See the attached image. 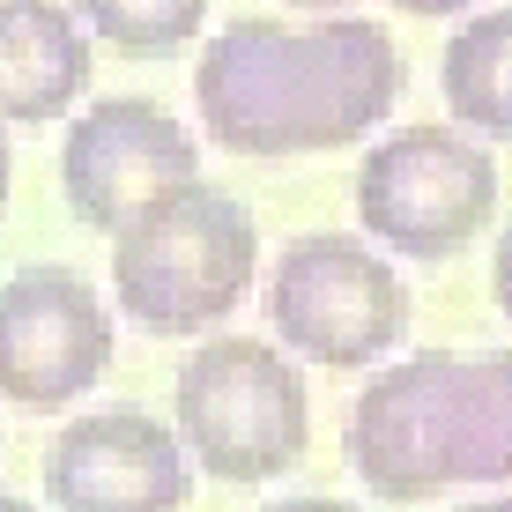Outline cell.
Masks as SVG:
<instances>
[{"instance_id": "cell-1", "label": "cell", "mask_w": 512, "mask_h": 512, "mask_svg": "<svg viewBox=\"0 0 512 512\" xmlns=\"http://www.w3.org/2000/svg\"><path fill=\"white\" fill-rule=\"evenodd\" d=\"M394 97L401 52L364 15H334L312 30L245 15L193 67L208 141L245 164H297V156L349 149L394 112Z\"/></svg>"}, {"instance_id": "cell-2", "label": "cell", "mask_w": 512, "mask_h": 512, "mask_svg": "<svg viewBox=\"0 0 512 512\" xmlns=\"http://www.w3.org/2000/svg\"><path fill=\"white\" fill-rule=\"evenodd\" d=\"M342 446L386 505H431L453 483H512V349H416L386 364L357 394Z\"/></svg>"}, {"instance_id": "cell-3", "label": "cell", "mask_w": 512, "mask_h": 512, "mask_svg": "<svg viewBox=\"0 0 512 512\" xmlns=\"http://www.w3.org/2000/svg\"><path fill=\"white\" fill-rule=\"evenodd\" d=\"M260 275V231L238 193L208 186L201 171L134 208L112 231V297L141 334L193 342L216 334L245 305Z\"/></svg>"}, {"instance_id": "cell-4", "label": "cell", "mask_w": 512, "mask_h": 512, "mask_svg": "<svg viewBox=\"0 0 512 512\" xmlns=\"http://www.w3.org/2000/svg\"><path fill=\"white\" fill-rule=\"evenodd\" d=\"M171 409L186 461H201L216 483H275L312 446V401L282 342H245V334L201 342L179 364Z\"/></svg>"}, {"instance_id": "cell-5", "label": "cell", "mask_w": 512, "mask_h": 512, "mask_svg": "<svg viewBox=\"0 0 512 512\" xmlns=\"http://www.w3.org/2000/svg\"><path fill=\"white\" fill-rule=\"evenodd\" d=\"M268 327L297 357L327 364V372H357L409 334V282L364 238H290L268 275Z\"/></svg>"}, {"instance_id": "cell-6", "label": "cell", "mask_w": 512, "mask_h": 512, "mask_svg": "<svg viewBox=\"0 0 512 512\" xmlns=\"http://www.w3.org/2000/svg\"><path fill=\"white\" fill-rule=\"evenodd\" d=\"M498 216V164L453 127H401L357 164V223L401 260H453Z\"/></svg>"}, {"instance_id": "cell-7", "label": "cell", "mask_w": 512, "mask_h": 512, "mask_svg": "<svg viewBox=\"0 0 512 512\" xmlns=\"http://www.w3.org/2000/svg\"><path fill=\"white\" fill-rule=\"evenodd\" d=\"M112 372V312L75 268H15L0 282V401L52 416Z\"/></svg>"}, {"instance_id": "cell-8", "label": "cell", "mask_w": 512, "mask_h": 512, "mask_svg": "<svg viewBox=\"0 0 512 512\" xmlns=\"http://www.w3.org/2000/svg\"><path fill=\"white\" fill-rule=\"evenodd\" d=\"M201 171V149L171 112H156L149 97H97L90 112L67 127L60 149V186L90 231L112 238L149 193L179 186Z\"/></svg>"}, {"instance_id": "cell-9", "label": "cell", "mask_w": 512, "mask_h": 512, "mask_svg": "<svg viewBox=\"0 0 512 512\" xmlns=\"http://www.w3.org/2000/svg\"><path fill=\"white\" fill-rule=\"evenodd\" d=\"M52 512H186L193 468L171 423L141 409L75 416L45 453Z\"/></svg>"}, {"instance_id": "cell-10", "label": "cell", "mask_w": 512, "mask_h": 512, "mask_svg": "<svg viewBox=\"0 0 512 512\" xmlns=\"http://www.w3.org/2000/svg\"><path fill=\"white\" fill-rule=\"evenodd\" d=\"M90 97V30L60 0H0V119H67Z\"/></svg>"}, {"instance_id": "cell-11", "label": "cell", "mask_w": 512, "mask_h": 512, "mask_svg": "<svg viewBox=\"0 0 512 512\" xmlns=\"http://www.w3.org/2000/svg\"><path fill=\"white\" fill-rule=\"evenodd\" d=\"M438 90L461 127L512 141V8H490L453 30L446 60H438Z\"/></svg>"}, {"instance_id": "cell-12", "label": "cell", "mask_w": 512, "mask_h": 512, "mask_svg": "<svg viewBox=\"0 0 512 512\" xmlns=\"http://www.w3.org/2000/svg\"><path fill=\"white\" fill-rule=\"evenodd\" d=\"M67 8L97 45L127 52V60H171L208 23V0H67Z\"/></svg>"}, {"instance_id": "cell-13", "label": "cell", "mask_w": 512, "mask_h": 512, "mask_svg": "<svg viewBox=\"0 0 512 512\" xmlns=\"http://www.w3.org/2000/svg\"><path fill=\"white\" fill-rule=\"evenodd\" d=\"M490 297H498V312L512 320V231L498 238V260H490Z\"/></svg>"}, {"instance_id": "cell-14", "label": "cell", "mask_w": 512, "mask_h": 512, "mask_svg": "<svg viewBox=\"0 0 512 512\" xmlns=\"http://www.w3.org/2000/svg\"><path fill=\"white\" fill-rule=\"evenodd\" d=\"M394 8L401 15H431V23H438V15H461V8H475V0H394Z\"/></svg>"}, {"instance_id": "cell-15", "label": "cell", "mask_w": 512, "mask_h": 512, "mask_svg": "<svg viewBox=\"0 0 512 512\" xmlns=\"http://www.w3.org/2000/svg\"><path fill=\"white\" fill-rule=\"evenodd\" d=\"M268 512H357V505H334V498H282Z\"/></svg>"}, {"instance_id": "cell-16", "label": "cell", "mask_w": 512, "mask_h": 512, "mask_svg": "<svg viewBox=\"0 0 512 512\" xmlns=\"http://www.w3.org/2000/svg\"><path fill=\"white\" fill-rule=\"evenodd\" d=\"M8 186H15V156H8V134H0V208H8Z\"/></svg>"}, {"instance_id": "cell-17", "label": "cell", "mask_w": 512, "mask_h": 512, "mask_svg": "<svg viewBox=\"0 0 512 512\" xmlns=\"http://www.w3.org/2000/svg\"><path fill=\"white\" fill-rule=\"evenodd\" d=\"M468 512H512V498H483V505H468Z\"/></svg>"}, {"instance_id": "cell-18", "label": "cell", "mask_w": 512, "mask_h": 512, "mask_svg": "<svg viewBox=\"0 0 512 512\" xmlns=\"http://www.w3.org/2000/svg\"><path fill=\"white\" fill-rule=\"evenodd\" d=\"M0 512H30L23 498H15V490H0Z\"/></svg>"}, {"instance_id": "cell-19", "label": "cell", "mask_w": 512, "mask_h": 512, "mask_svg": "<svg viewBox=\"0 0 512 512\" xmlns=\"http://www.w3.org/2000/svg\"><path fill=\"white\" fill-rule=\"evenodd\" d=\"M297 8H334V0H297Z\"/></svg>"}]
</instances>
